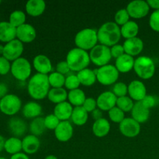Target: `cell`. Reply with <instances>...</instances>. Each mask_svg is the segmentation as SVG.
Returning <instances> with one entry per match:
<instances>
[{
    "instance_id": "44dd1931",
    "label": "cell",
    "mask_w": 159,
    "mask_h": 159,
    "mask_svg": "<svg viewBox=\"0 0 159 159\" xmlns=\"http://www.w3.org/2000/svg\"><path fill=\"white\" fill-rule=\"evenodd\" d=\"M15 39H16V28L9 21L0 22V42L7 43Z\"/></svg>"
},
{
    "instance_id": "d6986e66",
    "label": "cell",
    "mask_w": 159,
    "mask_h": 159,
    "mask_svg": "<svg viewBox=\"0 0 159 159\" xmlns=\"http://www.w3.org/2000/svg\"><path fill=\"white\" fill-rule=\"evenodd\" d=\"M8 127L13 137L19 138L23 136L27 130L26 122L20 117H12L8 122Z\"/></svg>"
},
{
    "instance_id": "ab89813d",
    "label": "cell",
    "mask_w": 159,
    "mask_h": 159,
    "mask_svg": "<svg viewBox=\"0 0 159 159\" xmlns=\"http://www.w3.org/2000/svg\"><path fill=\"white\" fill-rule=\"evenodd\" d=\"M113 93L117 98L126 96L128 94V85L124 82H116L113 87Z\"/></svg>"
},
{
    "instance_id": "9f6ffc18",
    "label": "cell",
    "mask_w": 159,
    "mask_h": 159,
    "mask_svg": "<svg viewBox=\"0 0 159 159\" xmlns=\"http://www.w3.org/2000/svg\"><path fill=\"white\" fill-rule=\"evenodd\" d=\"M3 51H4V45H2L0 43V55L2 56Z\"/></svg>"
},
{
    "instance_id": "e0dca14e",
    "label": "cell",
    "mask_w": 159,
    "mask_h": 159,
    "mask_svg": "<svg viewBox=\"0 0 159 159\" xmlns=\"http://www.w3.org/2000/svg\"><path fill=\"white\" fill-rule=\"evenodd\" d=\"M74 130L69 121H61L57 128L54 130V135L57 141L61 142H67L73 136Z\"/></svg>"
},
{
    "instance_id": "6da1fadb",
    "label": "cell",
    "mask_w": 159,
    "mask_h": 159,
    "mask_svg": "<svg viewBox=\"0 0 159 159\" xmlns=\"http://www.w3.org/2000/svg\"><path fill=\"white\" fill-rule=\"evenodd\" d=\"M50 87L48 75L37 73L30 79L27 84V92L31 98L41 100L48 96L51 89Z\"/></svg>"
},
{
    "instance_id": "11a10c76",
    "label": "cell",
    "mask_w": 159,
    "mask_h": 159,
    "mask_svg": "<svg viewBox=\"0 0 159 159\" xmlns=\"http://www.w3.org/2000/svg\"><path fill=\"white\" fill-rule=\"evenodd\" d=\"M44 159H57V158L55 156V155H48V156H47Z\"/></svg>"
},
{
    "instance_id": "7402d4cb",
    "label": "cell",
    "mask_w": 159,
    "mask_h": 159,
    "mask_svg": "<svg viewBox=\"0 0 159 159\" xmlns=\"http://www.w3.org/2000/svg\"><path fill=\"white\" fill-rule=\"evenodd\" d=\"M150 116V110L144 107L142 102H136L131 110V117L137 122L144 124L148 120Z\"/></svg>"
},
{
    "instance_id": "9a60e30c",
    "label": "cell",
    "mask_w": 159,
    "mask_h": 159,
    "mask_svg": "<svg viewBox=\"0 0 159 159\" xmlns=\"http://www.w3.org/2000/svg\"><path fill=\"white\" fill-rule=\"evenodd\" d=\"M129 96L135 102H140L147 96V89L141 81L133 80L128 85Z\"/></svg>"
},
{
    "instance_id": "f6af8a7d",
    "label": "cell",
    "mask_w": 159,
    "mask_h": 159,
    "mask_svg": "<svg viewBox=\"0 0 159 159\" xmlns=\"http://www.w3.org/2000/svg\"><path fill=\"white\" fill-rule=\"evenodd\" d=\"M82 107L86 110L88 113H92L94 111L97 107V102H96V99H95L93 97L86 98V99L84 102Z\"/></svg>"
},
{
    "instance_id": "7c38bea8",
    "label": "cell",
    "mask_w": 159,
    "mask_h": 159,
    "mask_svg": "<svg viewBox=\"0 0 159 159\" xmlns=\"http://www.w3.org/2000/svg\"><path fill=\"white\" fill-rule=\"evenodd\" d=\"M119 129L124 137L134 138L141 132V124L132 117H125V119L119 124Z\"/></svg>"
},
{
    "instance_id": "8fae6325",
    "label": "cell",
    "mask_w": 159,
    "mask_h": 159,
    "mask_svg": "<svg viewBox=\"0 0 159 159\" xmlns=\"http://www.w3.org/2000/svg\"><path fill=\"white\" fill-rule=\"evenodd\" d=\"M23 51H24L23 43L18 39H15L4 45L2 56L10 62H12L21 57Z\"/></svg>"
},
{
    "instance_id": "bcb514c9",
    "label": "cell",
    "mask_w": 159,
    "mask_h": 159,
    "mask_svg": "<svg viewBox=\"0 0 159 159\" xmlns=\"http://www.w3.org/2000/svg\"><path fill=\"white\" fill-rule=\"evenodd\" d=\"M110 51H111L112 57H114L115 59H117L118 57H120V56H122L123 54H125L124 46L121 44H119V43L111 47V48H110Z\"/></svg>"
},
{
    "instance_id": "52a82bcc",
    "label": "cell",
    "mask_w": 159,
    "mask_h": 159,
    "mask_svg": "<svg viewBox=\"0 0 159 159\" xmlns=\"http://www.w3.org/2000/svg\"><path fill=\"white\" fill-rule=\"evenodd\" d=\"M90 61L99 68L109 65L112 58L110 48L99 43L89 52Z\"/></svg>"
},
{
    "instance_id": "30bf717a",
    "label": "cell",
    "mask_w": 159,
    "mask_h": 159,
    "mask_svg": "<svg viewBox=\"0 0 159 159\" xmlns=\"http://www.w3.org/2000/svg\"><path fill=\"white\" fill-rule=\"evenodd\" d=\"M126 9L131 18L142 19L148 16L150 11V7L147 1L134 0L127 4Z\"/></svg>"
},
{
    "instance_id": "9c48e42d",
    "label": "cell",
    "mask_w": 159,
    "mask_h": 159,
    "mask_svg": "<svg viewBox=\"0 0 159 159\" xmlns=\"http://www.w3.org/2000/svg\"><path fill=\"white\" fill-rule=\"evenodd\" d=\"M22 101L20 97L14 94H8L2 98L0 111L6 116H14L20 110Z\"/></svg>"
},
{
    "instance_id": "680465c9",
    "label": "cell",
    "mask_w": 159,
    "mask_h": 159,
    "mask_svg": "<svg viewBox=\"0 0 159 159\" xmlns=\"http://www.w3.org/2000/svg\"><path fill=\"white\" fill-rule=\"evenodd\" d=\"M0 102H1V98H0Z\"/></svg>"
},
{
    "instance_id": "836d02e7",
    "label": "cell",
    "mask_w": 159,
    "mask_h": 159,
    "mask_svg": "<svg viewBox=\"0 0 159 159\" xmlns=\"http://www.w3.org/2000/svg\"><path fill=\"white\" fill-rule=\"evenodd\" d=\"M46 130V127L44 124V118L39 117L32 120L30 124V131L31 134L35 136H40Z\"/></svg>"
},
{
    "instance_id": "603a6c76",
    "label": "cell",
    "mask_w": 159,
    "mask_h": 159,
    "mask_svg": "<svg viewBox=\"0 0 159 159\" xmlns=\"http://www.w3.org/2000/svg\"><path fill=\"white\" fill-rule=\"evenodd\" d=\"M73 109V106L69 102L65 101L55 106L54 109V114L60 121H68V120L71 119Z\"/></svg>"
},
{
    "instance_id": "e575fe53",
    "label": "cell",
    "mask_w": 159,
    "mask_h": 159,
    "mask_svg": "<svg viewBox=\"0 0 159 159\" xmlns=\"http://www.w3.org/2000/svg\"><path fill=\"white\" fill-rule=\"evenodd\" d=\"M9 23L14 27L18 28L26 23V14L22 10L13 11L9 15Z\"/></svg>"
},
{
    "instance_id": "4fadbf2b",
    "label": "cell",
    "mask_w": 159,
    "mask_h": 159,
    "mask_svg": "<svg viewBox=\"0 0 159 159\" xmlns=\"http://www.w3.org/2000/svg\"><path fill=\"white\" fill-rule=\"evenodd\" d=\"M117 97L113 92L106 91L101 93L96 99L98 109L102 111H110L111 109L116 106Z\"/></svg>"
},
{
    "instance_id": "d590c367",
    "label": "cell",
    "mask_w": 159,
    "mask_h": 159,
    "mask_svg": "<svg viewBox=\"0 0 159 159\" xmlns=\"http://www.w3.org/2000/svg\"><path fill=\"white\" fill-rule=\"evenodd\" d=\"M65 79L64 75L60 74L57 71H54L48 75V80L51 87L52 88H63L65 83Z\"/></svg>"
},
{
    "instance_id": "ffe728a7",
    "label": "cell",
    "mask_w": 159,
    "mask_h": 159,
    "mask_svg": "<svg viewBox=\"0 0 159 159\" xmlns=\"http://www.w3.org/2000/svg\"><path fill=\"white\" fill-rule=\"evenodd\" d=\"M40 146V141L38 137L33 134H28L22 140V148L23 151L26 155L35 154L39 150Z\"/></svg>"
},
{
    "instance_id": "ee69618b",
    "label": "cell",
    "mask_w": 159,
    "mask_h": 159,
    "mask_svg": "<svg viewBox=\"0 0 159 159\" xmlns=\"http://www.w3.org/2000/svg\"><path fill=\"white\" fill-rule=\"evenodd\" d=\"M11 65L9 60L4 57L3 56H0V75H6L11 71Z\"/></svg>"
},
{
    "instance_id": "f546056e",
    "label": "cell",
    "mask_w": 159,
    "mask_h": 159,
    "mask_svg": "<svg viewBox=\"0 0 159 159\" xmlns=\"http://www.w3.org/2000/svg\"><path fill=\"white\" fill-rule=\"evenodd\" d=\"M89 113L82 107H76L73 109L71 120L76 126H83L88 121Z\"/></svg>"
},
{
    "instance_id": "5b68a950",
    "label": "cell",
    "mask_w": 159,
    "mask_h": 159,
    "mask_svg": "<svg viewBox=\"0 0 159 159\" xmlns=\"http://www.w3.org/2000/svg\"><path fill=\"white\" fill-rule=\"evenodd\" d=\"M134 70L137 75L141 79H150L155 75V62L148 56H139L135 59Z\"/></svg>"
},
{
    "instance_id": "f35d334b",
    "label": "cell",
    "mask_w": 159,
    "mask_h": 159,
    "mask_svg": "<svg viewBox=\"0 0 159 159\" xmlns=\"http://www.w3.org/2000/svg\"><path fill=\"white\" fill-rule=\"evenodd\" d=\"M130 16L126 9H121L118 10L115 13L114 23H116L118 26H124L125 23L130 21Z\"/></svg>"
},
{
    "instance_id": "5bb4252c",
    "label": "cell",
    "mask_w": 159,
    "mask_h": 159,
    "mask_svg": "<svg viewBox=\"0 0 159 159\" xmlns=\"http://www.w3.org/2000/svg\"><path fill=\"white\" fill-rule=\"evenodd\" d=\"M37 37V30L29 23H24L16 28V39L23 43H31Z\"/></svg>"
},
{
    "instance_id": "7a4b0ae2",
    "label": "cell",
    "mask_w": 159,
    "mask_h": 159,
    "mask_svg": "<svg viewBox=\"0 0 159 159\" xmlns=\"http://www.w3.org/2000/svg\"><path fill=\"white\" fill-rule=\"evenodd\" d=\"M98 41L100 44L111 48L117 44L121 38L120 27L114 22H107L97 30Z\"/></svg>"
},
{
    "instance_id": "2e32d148",
    "label": "cell",
    "mask_w": 159,
    "mask_h": 159,
    "mask_svg": "<svg viewBox=\"0 0 159 159\" xmlns=\"http://www.w3.org/2000/svg\"><path fill=\"white\" fill-rule=\"evenodd\" d=\"M33 66L39 74L48 75L51 73L52 63L48 56L44 54H38L33 60Z\"/></svg>"
},
{
    "instance_id": "ac0fdd59",
    "label": "cell",
    "mask_w": 159,
    "mask_h": 159,
    "mask_svg": "<svg viewBox=\"0 0 159 159\" xmlns=\"http://www.w3.org/2000/svg\"><path fill=\"white\" fill-rule=\"evenodd\" d=\"M123 46L125 54L134 57L139 55L142 52L144 49V42L141 38L137 37L126 40Z\"/></svg>"
},
{
    "instance_id": "7bdbcfd3",
    "label": "cell",
    "mask_w": 159,
    "mask_h": 159,
    "mask_svg": "<svg viewBox=\"0 0 159 159\" xmlns=\"http://www.w3.org/2000/svg\"><path fill=\"white\" fill-rule=\"evenodd\" d=\"M149 26L155 32L159 33V9L155 10L149 18Z\"/></svg>"
},
{
    "instance_id": "f1b7e54d",
    "label": "cell",
    "mask_w": 159,
    "mask_h": 159,
    "mask_svg": "<svg viewBox=\"0 0 159 159\" xmlns=\"http://www.w3.org/2000/svg\"><path fill=\"white\" fill-rule=\"evenodd\" d=\"M68 94V93L64 88H51L48 93V98L51 102L57 105L67 101Z\"/></svg>"
},
{
    "instance_id": "8992f818",
    "label": "cell",
    "mask_w": 159,
    "mask_h": 159,
    "mask_svg": "<svg viewBox=\"0 0 159 159\" xmlns=\"http://www.w3.org/2000/svg\"><path fill=\"white\" fill-rule=\"evenodd\" d=\"M10 72L16 80L23 82L30 77L32 67L27 59L21 57L12 62Z\"/></svg>"
},
{
    "instance_id": "74e56055",
    "label": "cell",
    "mask_w": 159,
    "mask_h": 159,
    "mask_svg": "<svg viewBox=\"0 0 159 159\" xmlns=\"http://www.w3.org/2000/svg\"><path fill=\"white\" fill-rule=\"evenodd\" d=\"M108 116L110 120L119 124L125 119V113L117 107H113L110 111H108Z\"/></svg>"
},
{
    "instance_id": "484cf974",
    "label": "cell",
    "mask_w": 159,
    "mask_h": 159,
    "mask_svg": "<svg viewBox=\"0 0 159 159\" xmlns=\"http://www.w3.org/2000/svg\"><path fill=\"white\" fill-rule=\"evenodd\" d=\"M110 122L108 120L105 118H102L98 120H95L93 124V132L94 135L97 138H104L107 136L110 131Z\"/></svg>"
},
{
    "instance_id": "7dc6e473",
    "label": "cell",
    "mask_w": 159,
    "mask_h": 159,
    "mask_svg": "<svg viewBox=\"0 0 159 159\" xmlns=\"http://www.w3.org/2000/svg\"><path fill=\"white\" fill-rule=\"evenodd\" d=\"M141 102H142L144 107L150 110L151 108H153L154 107L156 106L157 99L154 96H152V95H147Z\"/></svg>"
},
{
    "instance_id": "94428289",
    "label": "cell",
    "mask_w": 159,
    "mask_h": 159,
    "mask_svg": "<svg viewBox=\"0 0 159 159\" xmlns=\"http://www.w3.org/2000/svg\"><path fill=\"white\" fill-rule=\"evenodd\" d=\"M0 157H1V156H0Z\"/></svg>"
},
{
    "instance_id": "cb8c5ba5",
    "label": "cell",
    "mask_w": 159,
    "mask_h": 159,
    "mask_svg": "<svg viewBox=\"0 0 159 159\" xmlns=\"http://www.w3.org/2000/svg\"><path fill=\"white\" fill-rule=\"evenodd\" d=\"M135 59L129 54H124L115 61V67L119 72L127 73L134 69Z\"/></svg>"
},
{
    "instance_id": "ba28073f",
    "label": "cell",
    "mask_w": 159,
    "mask_h": 159,
    "mask_svg": "<svg viewBox=\"0 0 159 159\" xmlns=\"http://www.w3.org/2000/svg\"><path fill=\"white\" fill-rule=\"evenodd\" d=\"M96 79L100 84L103 85H111L116 83L119 79L120 72L115 65H107L100 67L96 71Z\"/></svg>"
},
{
    "instance_id": "816d5d0a",
    "label": "cell",
    "mask_w": 159,
    "mask_h": 159,
    "mask_svg": "<svg viewBox=\"0 0 159 159\" xmlns=\"http://www.w3.org/2000/svg\"><path fill=\"white\" fill-rule=\"evenodd\" d=\"M147 2L149 7L152 9H154L155 10L159 9V0H148Z\"/></svg>"
},
{
    "instance_id": "4dcf8cb0",
    "label": "cell",
    "mask_w": 159,
    "mask_h": 159,
    "mask_svg": "<svg viewBox=\"0 0 159 159\" xmlns=\"http://www.w3.org/2000/svg\"><path fill=\"white\" fill-rule=\"evenodd\" d=\"M139 32V26L135 21L130 20L120 27L121 36L126 40L137 37Z\"/></svg>"
},
{
    "instance_id": "b9f144b4",
    "label": "cell",
    "mask_w": 159,
    "mask_h": 159,
    "mask_svg": "<svg viewBox=\"0 0 159 159\" xmlns=\"http://www.w3.org/2000/svg\"><path fill=\"white\" fill-rule=\"evenodd\" d=\"M61 121L59 120L58 118L53 113V114H49L44 117V124L46 129L48 130H55L57 126L59 125Z\"/></svg>"
},
{
    "instance_id": "c3c4849f",
    "label": "cell",
    "mask_w": 159,
    "mask_h": 159,
    "mask_svg": "<svg viewBox=\"0 0 159 159\" xmlns=\"http://www.w3.org/2000/svg\"><path fill=\"white\" fill-rule=\"evenodd\" d=\"M71 69H70L69 66H68V63H67L66 61H59L58 63L56 65V71H57L58 73L61 75H66L68 73L70 72Z\"/></svg>"
},
{
    "instance_id": "8d00e7d4",
    "label": "cell",
    "mask_w": 159,
    "mask_h": 159,
    "mask_svg": "<svg viewBox=\"0 0 159 159\" xmlns=\"http://www.w3.org/2000/svg\"><path fill=\"white\" fill-rule=\"evenodd\" d=\"M134 105V102L133 99L130 96H126L117 98L116 107L120 109L124 113H127V112H131Z\"/></svg>"
},
{
    "instance_id": "83f0119b",
    "label": "cell",
    "mask_w": 159,
    "mask_h": 159,
    "mask_svg": "<svg viewBox=\"0 0 159 159\" xmlns=\"http://www.w3.org/2000/svg\"><path fill=\"white\" fill-rule=\"evenodd\" d=\"M77 76L81 85L85 86H91L97 81L96 71L88 68L79 71L77 73Z\"/></svg>"
},
{
    "instance_id": "91938a15",
    "label": "cell",
    "mask_w": 159,
    "mask_h": 159,
    "mask_svg": "<svg viewBox=\"0 0 159 159\" xmlns=\"http://www.w3.org/2000/svg\"><path fill=\"white\" fill-rule=\"evenodd\" d=\"M1 3H2V2H1V1H0V4H1Z\"/></svg>"
},
{
    "instance_id": "60d3db41",
    "label": "cell",
    "mask_w": 159,
    "mask_h": 159,
    "mask_svg": "<svg viewBox=\"0 0 159 159\" xmlns=\"http://www.w3.org/2000/svg\"><path fill=\"white\" fill-rule=\"evenodd\" d=\"M80 85L81 84L79 82V79H78L77 75H69L65 79V86L69 91L79 89V85Z\"/></svg>"
},
{
    "instance_id": "db71d44e",
    "label": "cell",
    "mask_w": 159,
    "mask_h": 159,
    "mask_svg": "<svg viewBox=\"0 0 159 159\" xmlns=\"http://www.w3.org/2000/svg\"><path fill=\"white\" fill-rule=\"evenodd\" d=\"M5 143H6V140H5L4 137L0 134V152L4 150Z\"/></svg>"
},
{
    "instance_id": "681fc988",
    "label": "cell",
    "mask_w": 159,
    "mask_h": 159,
    "mask_svg": "<svg viewBox=\"0 0 159 159\" xmlns=\"http://www.w3.org/2000/svg\"><path fill=\"white\" fill-rule=\"evenodd\" d=\"M8 91H9V89H8L7 85L3 83V82H1L0 83V98L2 99V98L5 97L6 95L9 94Z\"/></svg>"
},
{
    "instance_id": "d4e9b609",
    "label": "cell",
    "mask_w": 159,
    "mask_h": 159,
    "mask_svg": "<svg viewBox=\"0 0 159 159\" xmlns=\"http://www.w3.org/2000/svg\"><path fill=\"white\" fill-rule=\"evenodd\" d=\"M46 3L43 0H29L26 3V12L31 16H39L44 12Z\"/></svg>"
},
{
    "instance_id": "f5cc1de1",
    "label": "cell",
    "mask_w": 159,
    "mask_h": 159,
    "mask_svg": "<svg viewBox=\"0 0 159 159\" xmlns=\"http://www.w3.org/2000/svg\"><path fill=\"white\" fill-rule=\"evenodd\" d=\"M10 159H30V158L24 152L23 153V152H20V153H17L16 155H12Z\"/></svg>"
},
{
    "instance_id": "d6a6232c",
    "label": "cell",
    "mask_w": 159,
    "mask_h": 159,
    "mask_svg": "<svg viewBox=\"0 0 159 159\" xmlns=\"http://www.w3.org/2000/svg\"><path fill=\"white\" fill-rule=\"evenodd\" d=\"M68 102L75 107H82L84 102L86 99V96L83 90L81 89H77L69 91L68 94Z\"/></svg>"
},
{
    "instance_id": "277c9868",
    "label": "cell",
    "mask_w": 159,
    "mask_h": 159,
    "mask_svg": "<svg viewBox=\"0 0 159 159\" xmlns=\"http://www.w3.org/2000/svg\"><path fill=\"white\" fill-rule=\"evenodd\" d=\"M97 30L92 28H85L81 30L75 37V43L76 48L84 51H91L98 44Z\"/></svg>"
},
{
    "instance_id": "4316f807",
    "label": "cell",
    "mask_w": 159,
    "mask_h": 159,
    "mask_svg": "<svg viewBox=\"0 0 159 159\" xmlns=\"http://www.w3.org/2000/svg\"><path fill=\"white\" fill-rule=\"evenodd\" d=\"M22 113L24 117L34 120L41 115L42 107L37 102H29L23 107Z\"/></svg>"
},
{
    "instance_id": "3957f363",
    "label": "cell",
    "mask_w": 159,
    "mask_h": 159,
    "mask_svg": "<svg viewBox=\"0 0 159 159\" xmlns=\"http://www.w3.org/2000/svg\"><path fill=\"white\" fill-rule=\"evenodd\" d=\"M72 71H79L85 69L90 63L89 54L86 51L75 48L68 52L65 60Z\"/></svg>"
},
{
    "instance_id": "1f68e13d",
    "label": "cell",
    "mask_w": 159,
    "mask_h": 159,
    "mask_svg": "<svg viewBox=\"0 0 159 159\" xmlns=\"http://www.w3.org/2000/svg\"><path fill=\"white\" fill-rule=\"evenodd\" d=\"M4 150L9 155H16L17 153L21 152L23 150L22 148V140L16 137H11L6 140L5 143Z\"/></svg>"
},
{
    "instance_id": "f907efd6",
    "label": "cell",
    "mask_w": 159,
    "mask_h": 159,
    "mask_svg": "<svg viewBox=\"0 0 159 159\" xmlns=\"http://www.w3.org/2000/svg\"><path fill=\"white\" fill-rule=\"evenodd\" d=\"M92 116L95 120H98L99 119H102V111L99 109H96L94 111L92 112Z\"/></svg>"
},
{
    "instance_id": "6f0895ef",
    "label": "cell",
    "mask_w": 159,
    "mask_h": 159,
    "mask_svg": "<svg viewBox=\"0 0 159 159\" xmlns=\"http://www.w3.org/2000/svg\"><path fill=\"white\" fill-rule=\"evenodd\" d=\"M0 159H7V158H3V157H0Z\"/></svg>"
}]
</instances>
